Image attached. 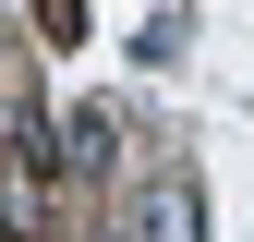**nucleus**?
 <instances>
[{
    "label": "nucleus",
    "mask_w": 254,
    "mask_h": 242,
    "mask_svg": "<svg viewBox=\"0 0 254 242\" xmlns=\"http://www.w3.org/2000/svg\"><path fill=\"white\" fill-rule=\"evenodd\" d=\"M133 242H206V194H194V170H182V158L145 170V194H133Z\"/></svg>",
    "instance_id": "nucleus-1"
},
{
    "label": "nucleus",
    "mask_w": 254,
    "mask_h": 242,
    "mask_svg": "<svg viewBox=\"0 0 254 242\" xmlns=\"http://www.w3.org/2000/svg\"><path fill=\"white\" fill-rule=\"evenodd\" d=\"M37 145H49V133H24L12 158H0V230H12V242H49V194H37Z\"/></svg>",
    "instance_id": "nucleus-2"
},
{
    "label": "nucleus",
    "mask_w": 254,
    "mask_h": 242,
    "mask_svg": "<svg viewBox=\"0 0 254 242\" xmlns=\"http://www.w3.org/2000/svg\"><path fill=\"white\" fill-rule=\"evenodd\" d=\"M61 158H73V170H109L121 158V121L109 109H73V121H61Z\"/></svg>",
    "instance_id": "nucleus-3"
},
{
    "label": "nucleus",
    "mask_w": 254,
    "mask_h": 242,
    "mask_svg": "<svg viewBox=\"0 0 254 242\" xmlns=\"http://www.w3.org/2000/svg\"><path fill=\"white\" fill-rule=\"evenodd\" d=\"M24 12H37V37H49V49H73V37H85V0H24Z\"/></svg>",
    "instance_id": "nucleus-4"
}]
</instances>
